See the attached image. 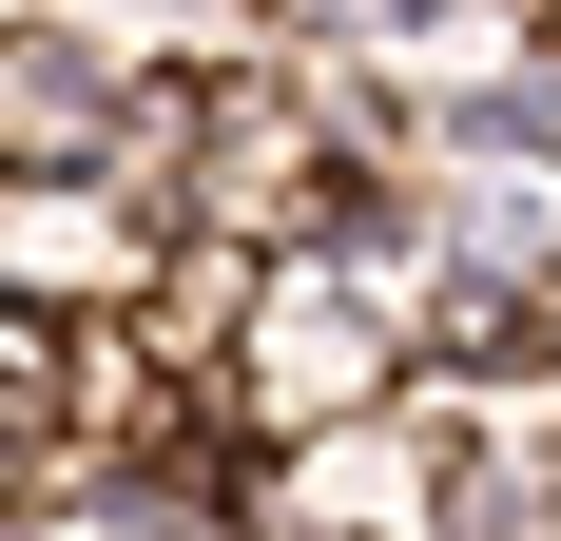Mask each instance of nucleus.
<instances>
[{"label": "nucleus", "mask_w": 561, "mask_h": 541, "mask_svg": "<svg viewBox=\"0 0 561 541\" xmlns=\"http://www.w3.org/2000/svg\"><path fill=\"white\" fill-rule=\"evenodd\" d=\"M136 78H116L78 20H0V174H98Z\"/></svg>", "instance_id": "7ed1b4c3"}, {"label": "nucleus", "mask_w": 561, "mask_h": 541, "mask_svg": "<svg viewBox=\"0 0 561 541\" xmlns=\"http://www.w3.org/2000/svg\"><path fill=\"white\" fill-rule=\"evenodd\" d=\"M504 116H542V136H561V0H542V39H523V97Z\"/></svg>", "instance_id": "39448f33"}, {"label": "nucleus", "mask_w": 561, "mask_h": 541, "mask_svg": "<svg viewBox=\"0 0 561 541\" xmlns=\"http://www.w3.org/2000/svg\"><path fill=\"white\" fill-rule=\"evenodd\" d=\"M174 270V214L136 174H0V290H39V310H136Z\"/></svg>", "instance_id": "f03ea898"}, {"label": "nucleus", "mask_w": 561, "mask_h": 541, "mask_svg": "<svg viewBox=\"0 0 561 541\" xmlns=\"http://www.w3.org/2000/svg\"><path fill=\"white\" fill-rule=\"evenodd\" d=\"M426 387V348H407V310L368 290V252H272V290H252V348H232V445H310V426H348V406H407Z\"/></svg>", "instance_id": "f257e3e1"}, {"label": "nucleus", "mask_w": 561, "mask_h": 541, "mask_svg": "<svg viewBox=\"0 0 561 541\" xmlns=\"http://www.w3.org/2000/svg\"><path fill=\"white\" fill-rule=\"evenodd\" d=\"M0 20H78L116 78H232V58H272V0H0Z\"/></svg>", "instance_id": "20e7f679"}]
</instances>
